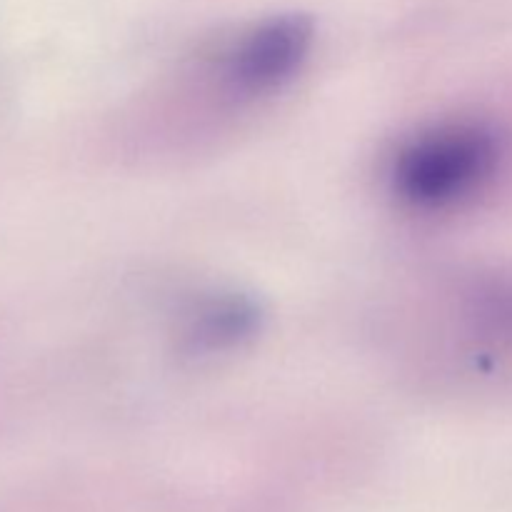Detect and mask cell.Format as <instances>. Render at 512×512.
I'll list each match as a JSON object with an SVG mask.
<instances>
[{
	"mask_svg": "<svg viewBox=\"0 0 512 512\" xmlns=\"http://www.w3.org/2000/svg\"><path fill=\"white\" fill-rule=\"evenodd\" d=\"M500 143L483 125H445L408 145L395 160L400 198L418 208H443L473 195L493 178Z\"/></svg>",
	"mask_w": 512,
	"mask_h": 512,
	"instance_id": "cell-1",
	"label": "cell"
},
{
	"mask_svg": "<svg viewBox=\"0 0 512 512\" xmlns=\"http://www.w3.org/2000/svg\"><path fill=\"white\" fill-rule=\"evenodd\" d=\"M313 28L300 15H275L245 30L225 53V80L235 93L273 90L308 55Z\"/></svg>",
	"mask_w": 512,
	"mask_h": 512,
	"instance_id": "cell-2",
	"label": "cell"
},
{
	"mask_svg": "<svg viewBox=\"0 0 512 512\" xmlns=\"http://www.w3.org/2000/svg\"><path fill=\"white\" fill-rule=\"evenodd\" d=\"M253 325V310L243 300H218L200 310L190 328V343L200 350H215L233 345Z\"/></svg>",
	"mask_w": 512,
	"mask_h": 512,
	"instance_id": "cell-3",
	"label": "cell"
}]
</instances>
